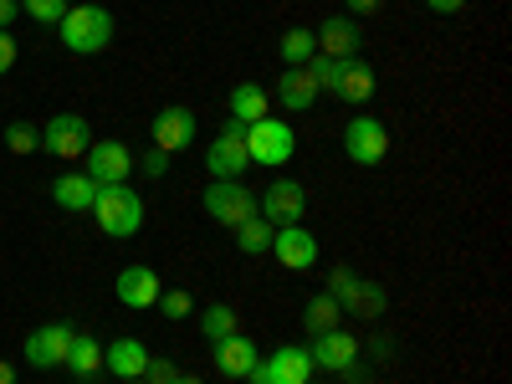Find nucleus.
I'll use <instances>...</instances> for the list:
<instances>
[{
  "instance_id": "f257e3e1",
  "label": "nucleus",
  "mask_w": 512,
  "mask_h": 384,
  "mask_svg": "<svg viewBox=\"0 0 512 384\" xmlns=\"http://www.w3.org/2000/svg\"><path fill=\"white\" fill-rule=\"evenodd\" d=\"M62 47L77 57H98L113 41V11L108 6H67V16L57 21Z\"/></svg>"
},
{
  "instance_id": "f03ea898",
  "label": "nucleus",
  "mask_w": 512,
  "mask_h": 384,
  "mask_svg": "<svg viewBox=\"0 0 512 384\" xmlns=\"http://www.w3.org/2000/svg\"><path fill=\"white\" fill-rule=\"evenodd\" d=\"M93 221L103 226V236L123 241L144 226V200L128 190V185H98V200H93Z\"/></svg>"
},
{
  "instance_id": "7ed1b4c3",
  "label": "nucleus",
  "mask_w": 512,
  "mask_h": 384,
  "mask_svg": "<svg viewBox=\"0 0 512 384\" xmlns=\"http://www.w3.org/2000/svg\"><path fill=\"white\" fill-rule=\"evenodd\" d=\"M328 292L338 297V308H344L349 318H384V308H390L384 287L369 282V277H359L354 267H333L328 272Z\"/></svg>"
},
{
  "instance_id": "20e7f679",
  "label": "nucleus",
  "mask_w": 512,
  "mask_h": 384,
  "mask_svg": "<svg viewBox=\"0 0 512 384\" xmlns=\"http://www.w3.org/2000/svg\"><path fill=\"white\" fill-rule=\"evenodd\" d=\"M292 149H297V134L282 123V118H256V123H246V154H251V164H267V169H277V164H287L292 159Z\"/></svg>"
},
{
  "instance_id": "39448f33",
  "label": "nucleus",
  "mask_w": 512,
  "mask_h": 384,
  "mask_svg": "<svg viewBox=\"0 0 512 384\" xmlns=\"http://www.w3.org/2000/svg\"><path fill=\"white\" fill-rule=\"evenodd\" d=\"M205 164H210V175H216V180H241L246 169H251V154H246V123L226 118V123H221V134H216V144L205 149Z\"/></svg>"
},
{
  "instance_id": "423d86ee",
  "label": "nucleus",
  "mask_w": 512,
  "mask_h": 384,
  "mask_svg": "<svg viewBox=\"0 0 512 384\" xmlns=\"http://www.w3.org/2000/svg\"><path fill=\"white\" fill-rule=\"evenodd\" d=\"M205 210H210V221H221L226 231H236L241 221L256 216V190H246L241 180H216L205 190Z\"/></svg>"
},
{
  "instance_id": "0eeeda50",
  "label": "nucleus",
  "mask_w": 512,
  "mask_h": 384,
  "mask_svg": "<svg viewBox=\"0 0 512 384\" xmlns=\"http://www.w3.org/2000/svg\"><path fill=\"white\" fill-rule=\"evenodd\" d=\"M308 359H313V369H333V374L359 379V338H354L349 328L318 333L313 344H308Z\"/></svg>"
},
{
  "instance_id": "6e6552de",
  "label": "nucleus",
  "mask_w": 512,
  "mask_h": 384,
  "mask_svg": "<svg viewBox=\"0 0 512 384\" xmlns=\"http://www.w3.org/2000/svg\"><path fill=\"white\" fill-rule=\"evenodd\" d=\"M41 149L57 154V159H82L93 149V128L82 113H57L47 128H41Z\"/></svg>"
},
{
  "instance_id": "1a4fd4ad",
  "label": "nucleus",
  "mask_w": 512,
  "mask_h": 384,
  "mask_svg": "<svg viewBox=\"0 0 512 384\" xmlns=\"http://www.w3.org/2000/svg\"><path fill=\"white\" fill-rule=\"evenodd\" d=\"M308 210V190L297 180H272L262 195H256V216L272 221V226H297Z\"/></svg>"
},
{
  "instance_id": "9d476101",
  "label": "nucleus",
  "mask_w": 512,
  "mask_h": 384,
  "mask_svg": "<svg viewBox=\"0 0 512 384\" xmlns=\"http://www.w3.org/2000/svg\"><path fill=\"white\" fill-rule=\"evenodd\" d=\"M344 149H349L354 164L374 169V164H384V154H390V128H384L379 118H369V113H359L344 128Z\"/></svg>"
},
{
  "instance_id": "9b49d317",
  "label": "nucleus",
  "mask_w": 512,
  "mask_h": 384,
  "mask_svg": "<svg viewBox=\"0 0 512 384\" xmlns=\"http://www.w3.org/2000/svg\"><path fill=\"white\" fill-rule=\"evenodd\" d=\"M82 175H88L93 185H128L134 154H128V144H118V139H103V144H93L88 154H82Z\"/></svg>"
},
{
  "instance_id": "f8f14e48",
  "label": "nucleus",
  "mask_w": 512,
  "mask_h": 384,
  "mask_svg": "<svg viewBox=\"0 0 512 384\" xmlns=\"http://www.w3.org/2000/svg\"><path fill=\"white\" fill-rule=\"evenodd\" d=\"M72 323H41L36 333H26V359L31 369H57L67 364V349H72Z\"/></svg>"
},
{
  "instance_id": "ddd939ff",
  "label": "nucleus",
  "mask_w": 512,
  "mask_h": 384,
  "mask_svg": "<svg viewBox=\"0 0 512 384\" xmlns=\"http://www.w3.org/2000/svg\"><path fill=\"white\" fill-rule=\"evenodd\" d=\"M272 251H277V262H282L287 272H308V267H318V236H313L303 221H297V226H277Z\"/></svg>"
},
{
  "instance_id": "4468645a",
  "label": "nucleus",
  "mask_w": 512,
  "mask_h": 384,
  "mask_svg": "<svg viewBox=\"0 0 512 384\" xmlns=\"http://www.w3.org/2000/svg\"><path fill=\"white\" fill-rule=\"evenodd\" d=\"M195 144V113L190 108H164V113H154V149H164V154H185Z\"/></svg>"
},
{
  "instance_id": "2eb2a0df",
  "label": "nucleus",
  "mask_w": 512,
  "mask_h": 384,
  "mask_svg": "<svg viewBox=\"0 0 512 384\" xmlns=\"http://www.w3.org/2000/svg\"><path fill=\"white\" fill-rule=\"evenodd\" d=\"M113 292H118V303L123 308H154L159 303V292H164V282L154 277V267H123L118 277H113Z\"/></svg>"
},
{
  "instance_id": "dca6fc26",
  "label": "nucleus",
  "mask_w": 512,
  "mask_h": 384,
  "mask_svg": "<svg viewBox=\"0 0 512 384\" xmlns=\"http://www.w3.org/2000/svg\"><path fill=\"white\" fill-rule=\"evenodd\" d=\"M313 36H318V52L323 57H359V41H364V31H359L354 16H328Z\"/></svg>"
},
{
  "instance_id": "f3484780",
  "label": "nucleus",
  "mask_w": 512,
  "mask_h": 384,
  "mask_svg": "<svg viewBox=\"0 0 512 384\" xmlns=\"http://www.w3.org/2000/svg\"><path fill=\"white\" fill-rule=\"evenodd\" d=\"M256 359H262V354H256V344H251L246 333H231V338H221V344H216V369L226 379H251Z\"/></svg>"
},
{
  "instance_id": "a211bd4d",
  "label": "nucleus",
  "mask_w": 512,
  "mask_h": 384,
  "mask_svg": "<svg viewBox=\"0 0 512 384\" xmlns=\"http://www.w3.org/2000/svg\"><path fill=\"white\" fill-rule=\"evenodd\" d=\"M149 359H154V354L139 344V338H118L113 349H103V369H108V374H118V379H144Z\"/></svg>"
},
{
  "instance_id": "6ab92c4d",
  "label": "nucleus",
  "mask_w": 512,
  "mask_h": 384,
  "mask_svg": "<svg viewBox=\"0 0 512 384\" xmlns=\"http://www.w3.org/2000/svg\"><path fill=\"white\" fill-rule=\"evenodd\" d=\"M67 369L77 374V384H98V374H103V344L93 333H72V349H67Z\"/></svg>"
},
{
  "instance_id": "aec40b11",
  "label": "nucleus",
  "mask_w": 512,
  "mask_h": 384,
  "mask_svg": "<svg viewBox=\"0 0 512 384\" xmlns=\"http://www.w3.org/2000/svg\"><path fill=\"white\" fill-rule=\"evenodd\" d=\"M277 98H282V108H292V113H303V108L318 103V82H313L308 62H303V67H287V72L277 77Z\"/></svg>"
},
{
  "instance_id": "412c9836",
  "label": "nucleus",
  "mask_w": 512,
  "mask_h": 384,
  "mask_svg": "<svg viewBox=\"0 0 512 384\" xmlns=\"http://www.w3.org/2000/svg\"><path fill=\"white\" fill-rule=\"evenodd\" d=\"M267 379H272V384H308V379H313L308 349H277V354L267 359Z\"/></svg>"
},
{
  "instance_id": "4be33fe9",
  "label": "nucleus",
  "mask_w": 512,
  "mask_h": 384,
  "mask_svg": "<svg viewBox=\"0 0 512 384\" xmlns=\"http://www.w3.org/2000/svg\"><path fill=\"white\" fill-rule=\"evenodd\" d=\"M333 93L344 98V103H354V108L369 103V98H374V67H369L364 57H349V62H344V77H338Z\"/></svg>"
},
{
  "instance_id": "5701e85b",
  "label": "nucleus",
  "mask_w": 512,
  "mask_h": 384,
  "mask_svg": "<svg viewBox=\"0 0 512 384\" xmlns=\"http://www.w3.org/2000/svg\"><path fill=\"white\" fill-rule=\"evenodd\" d=\"M303 328H308V338L344 328V308H338V297H333V292H318V297H313L308 313H303Z\"/></svg>"
},
{
  "instance_id": "b1692460",
  "label": "nucleus",
  "mask_w": 512,
  "mask_h": 384,
  "mask_svg": "<svg viewBox=\"0 0 512 384\" xmlns=\"http://www.w3.org/2000/svg\"><path fill=\"white\" fill-rule=\"evenodd\" d=\"M52 200H57L62 210H93V200H98V185H93L88 175H62V180L52 185Z\"/></svg>"
},
{
  "instance_id": "393cba45",
  "label": "nucleus",
  "mask_w": 512,
  "mask_h": 384,
  "mask_svg": "<svg viewBox=\"0 0 512 384\" xmlns=\"http://www.w3.org/2000/svg\"><path fill=\"white\" fill-rule=\"evenodd\" d=\"M231 118H236V123L267 118V88H256V82H241V88H231Z\"/></svg>"
},
{
  "instance_id": "a878e982",
  "label": "nucleus",
  "mask_w": 512,
  "mask_h": 384,
  "mask_svg": "<svg viewBox=\"0 0 512 384\" xmlns=\"http://www.w3.org/2000/svg\"><path fill=\"white\" fill-rule=\"evenodd\" d=\"M272 236H277V226H272V221H262V216H251V221H241V226H236V246H241L246 256L272 251Z\"/></svg>"
},
{
  "instance_id": "bb28decb",
  "label": "nucleus",
  "mask_w": 512,
  "mask_h": 384,
  "mask_svg": "<svg viewBox=\"0 0 512 384\" xmlns=\"http://www.w3.org/2000/svg\"><path fill=\"white\" fill-rule=\"evenodd\" d=\"M236 323H241V318H236V308H226V303H210V308L200 313V333L210 338V344H221V338L241 333Z\"/></svg>"
},
{
  "instance_id": "cd10ccee",
  "label": "nucleus",
  "mask_w": 512,
  "mask_h": 384,
  "mask_svg": "<svg viewBox=\"0 0 512 384\" xmlns=\"http://www.w3.org/2000/svg\"><path fill=\"white\" fill-rule=\"evenodd\" d=\"M313 52H318V36H313L308 26H292V31H282V62H287V67H303Z\"/></svg>"
},
{
  "instance_id": "c85d7f7f",
  "label": "nucleus",
  "mask_w": 512,
  "mask_h": 384,
  "mask_svg": "<svg viewBox=\"0 0 512 384\" xmlns=\"http://www.w3.org/2000/svg\"><path fill=\"white\" fill-rule=\"evenodd\" d=\"M6 149H11V154H36V149H41V128L26 123V118H16V123L6 128Z\"/></svg>"
},
{
  "instance_id": "c756f323",
  "label": "nucleus",
  "mask_w": 512,
  "mask_h": 384,
  "mask_svg": "<svg viewBox=\"0 0 512 384\" xmlns=\"http://www.w3.org/2000/svg\"><path fill=\"white\" fill-rule=\"evenodd\" d=\"M21 11H26L31 21H41V26H57V21L67 16V0H21Z\"/></svg>"
},
{
  "instance_id": "7c9ffc66",
  "label": "nucleus",
  "mask_w": 512,
  "mask_h": 384,
  "mask_svg": "<svg viewBox=\"0 0 512 384\" xmlns=\"http://www.w3.org/2000/svg\"><path fill=\"white\" fill-rule=\"evenodd\" d=\"M190 308H195L190 292H180V287H164V292H159V313H164V318H190Z\"/></svg>"
},
{
  "instance_id": "2f4dec72",
  "label": "nucleus",
  "mask_w": 512,
  "mask_h": 384,
  "mask_svg": "<svg viewBox=\"0 0 512 384\" xmlns=\"http://www.w3.org/2000/svg\"><path fill=\"white\" fill-rule=\"evenodd\" d=\"M144 384H180V369L169 364V359H149V369H144Z\"/></svg>"
},
{
  "instance_id": "473e14b6",
  "label": "nucleus",
  "mask_w": 512,
  "mask_h": 384,
  "mask_svg": "<svg viewBox=\"0 0 512 384\" xmlns=\"http://www.w3.org/2000/svg\"><path fill=\"white\" fill-rule=\"evenodd\" d=\"M134 164L144 169V175H149V180H159V175H164V169H169V154H164V149H149V154H144V159H134Z\"/></svg>"
},
{
  "instance_id": "72a5a7b5",
  "label": "nucleus",
  "mask_w": 512,
  "mask_h": 384,
  "mask_svg": "<svg viewBox=\"0 0 512 384\" xmlns=\"http://www.w3.org/2000/svg\"><path fill=\"white\" fill-rule=\"evenodd\" d=\"M16 67V36L11 31H0V77H6Z\"/></svg>"
},
{
  "instance_id": "f704fd0d",
  "label": "nucleus",
  "mask_w": 512,
  "mask_h": 384,
  "mask_svg": "<svg viewBox=\"0 0 512 384\" xmlns=\"http://www.w3.org/2000/svg\"><path fill=\"white\" fill-rule=\"evenodd\" d=\"M379 6H384V0H349V16L359 21V16H374Z\"/></svg>"
},
{
  "instance_id": "c9c22d12",
  "label": "nucleus",
  "mask_w": 512,
  "mask_h": 384,
  "mask_svg": "<svg viewBox=\"0 0 512 384\" xmlns=\"http://www.w3.org/2000/svg\"><path fill=\"white\" fill-rule=\"evenodd\" d=\"M16 16H21V0H0V31H6Z\"/></svg>"
},
{
  "instance_id": "e433bc0d",
  "label": "nucleus",
  "mask_w": 512,
  "mask_h": 384,
  "mask_svg": "<svg viewBox=\"0 0 512 384\" xmlns=\"http://www.w3.org/2000/svg\"><path fill=\"white\" fill-rule=\"evenodd\" d=\"M425 6H431L436 16H456V11L466 6V0H425Z\"/></svg>"
},
{
  "instance_id": "4c0bfd02",
  "label": "nucleus",
  "mask_w": 512,
  "mask_h": 384,
  "mask_svg": "<svg viewBox=\"0 0 512 384\" xmlns=\"http://www.w3.org/2000/svg\"><path fill=\"white\" fill-rule=\"evenodd\" d=\"M0 384H16V364H6V359H0Z\"/></svg>"
},
{
  "instance_id": "58836bf2",
  "label": "nucleus",
  "mask_w": 512,
  "mask_h": 384,
  "mask_svg": "<svg viewBox=\"0 0 512 384\" xmlns=\"http://www.w3.org/2000/svg\"><path fill=\"white\" fill-rule=\"evenodd\" d=\"M180 384H200V379H190V374H180Z\"/></svg>"
},
{
  "instance_id": "ea45409f",
  "label": "nucleus",
  "mask_w": 512,
  "mask_h": 384,
  "mask_svg": "<svg viewBox=\"0 0 512 384\" xmlns=\"http://www.w3.org/2000/svg\"><path fill=\"white\" fill-rule=\"evenodd\" d=\"M123 384H144V379H123Z\"/></svg>"
},
{
  "instance_id": "a19ab883",
  "label": "nucleus",
  "mask_w": 512,
  "mask_h": 384,
  "mask_svg": "<svg viewBox=\"0 0 512 384\" xmlns=\"http://www.w3.org/2000/svg\"><path fill=\"white\" fill-rule=\"evenodd\" d=\"M251 384H256V379H251Z\"/></svg>"
},
{
  "instance_id": "79ce46f5",
  "label": "nucleus",
  "mask_w": 512,
  "mask_h": 384,
  "mask_svg": "<svg viewBox=\"0 0 512 384\" xmlns=\"http://www.w3.org/2000/svg\"><path fill=\"white\" fill-rule=\"evenodd\" d=\"M308 384H313V379H308Z\"/></svg>"
}]
</instances>
